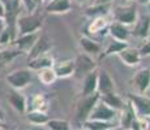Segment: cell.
<instances>
[{
  "instance_id": "obj_5",
  "label": "cell",
  "mask_w": 150,
  "mask_h": 130,
  "mask_svg": "<svg viewBox=\"0 0 150 130\" xmlns=\"http://www.w3.org/2000/svg\"><path fill=\"white\" fill-rule=\"evenodd\" d=\"M98 100H99V94H98V92L88 95V96H82V99L77 104V109H76L77 120L85 122V121L88 120L89 115H90L91 109L94 108V105L97 104Z\"/></svg>"
},
{
  "instance_id": "obj_41",
  "label": "cell",
  "mask_w": 150,
  "mask_h": 130,
  "mask_svg": "<svg viewBox=\"0 0 150 130\" xmlns=\"http://www.w3.org/2000/svg\"><path fill=\"white\" fill-rule=\"evenodd\" d=\"M0 118H1V120H4V111H3L1 108H0Z\"/></svg>"
},
{
  "instance_id": "obj_20",
  "label": "cell",
  "mask_w": 150,
  "mask_h": 130,
  "mask_svg": "<svg viewBox=\"0 0 150 130\" xmlns=\"http://www.w3.org/2000/svg\"><path fill=\"white\" fill-rule=\"evenodd\" d=\"M80 47L82 48L83 53H88L90 56H97L102 52V46L97 40L89 38V37H81L80 38Z\"/></svg>"
},
{
  "instance_id": "obj_11",
  "label": "cell",
  "mask_w": 150,
  "mask_h": 130,
  "mask_svg": "<svg viewBox=\"0 0 150 130\" xmlns=\"http://www.w3.org/2000/svg\"><path fill=\"white\" fill-rule=\"evenodd\" d=\"M54 64H55L54 57L47 52V53L39 55L37 57H33V59H29L28 69H30L31 72H39L46 68H52Z\"/></svg>"
},
{
  "instance_id": "obj_8",
  "label": "cell",
  "mask_w": 150,
  "mask_h": 130,
  "mask_svg": "<svg viewBox=\"0 0 150 130\" xmlns=\"http://www.w3.org/2000/svg\"><path fill=\"white\" fill-rule=\"evenodd\" d=\"M150 31V14H138L133 29L131 30L132 37L138 39H148Z\"/></svg>"
},
{
  "instance_id": "obj_24",
  "label": "cell",
  "mask_w": 150,
  "mask_h": 130,
  "mask_svg": "<svg viewBox=\"0 0 150 130\" xmlns=\"http://www.w3.org/2000/svg\"><path fill=\"white\" fill-rule=\"evenodd\" d=\"M28 122H30L31 125L35 126H45L47 124V121L50 120V117L47 116L46 112H41V111H26L25 113Z\"/></svg>"
},
{
  "instance_id": "obj_33",
  "label": "cell",
  "mask_w": 150,
  "mask_h": 130,
  "mask_svg": "<svg viewBox=\"0 0 150 130\" xmlns=\"http://www.w3.org/2000/svg\"><path fill=\"white\" fill-rule=\"evenodd\" d=\"M138 51H140V53H141L142 57L144 56H150V38L144 39L142 46L138 48Z\"/></svg>"
},
{
  "instance_id": "obj_43",
  "label": "cell",
  "mask_w": 150,
  "mask_h": 130,
  "mask_svg": "<svg viewBox=\"0 0 150 130\" xmlns=\"http://www.w3.org/2000/svg\"><path fill=\"white\" fill-rule=\"evenodd\" d=\"M48 1H51V0H43V3H45V4H46V3H48Z\"/></svg>"
},
{
  "instance_id": "obj_13",
  "label": "cell",
  "mask_w": 150,
  "mask_h": 130,
  "mask_svg": "<svg viewBox=\"0 0 150 130\" xmlns=\"http://www.w3.org/2000/svg\"><path fill=\"white\" fill-rule=\"evenodd\" d=\"M115 91V82L108 74L107 70H98V87L97 92L99 95H105Z\"/></svg>"
},
{
  "instance_id": "obj_31",
  "label": "cell",
  "mask_w": 150,
  "mask_h": 130,
  "mask_svg": "<svg viewBox=\"0 0 150 130\" xmlns=\"http://www.w3.org/2000/svg\"><path fill=\"white\" fill-rule=\"evenodd\" d=\"M18 55H22V52L20 50H17L16 47L13 50H0V65L12 61Z\"/></svg>"
},
{
  "instance_id": "obj_40",
  "label": "cell",
  "mask_w": 150,
  "mask_h": 130,
  "mask_svg": "<svg viewBox=\"0 0 150 130\" xmlns=\"http://www.w3.org/2000/svg\"><path fill=\"white\" fill-rule=\"evenodd\" d=\"M145 130H150V117H146V129Z\"/></svg>"
},
{
  "instance_id": "obj_18",
  "label": "cell",
  "mask_w": 150,
  "mask_h": 130,
  "mask_svg": "<svg viewBox=\"0 0 150 130\" xmlns=\"http://www.w3.org/2000/svg\"><path fill=\"white\" fill-rule=\"evenodd\" d=\"M54 70L57 78H68L76 73V64L74 60H63V61L55 63Z\"/></svg>"
},
{
  "instance_id": "obj_16",
  "label": "cell",
  "mask_w": 150,
  "mask_h": 130,
  "mask_svg": "<svg viewBox=\"0 0 150 130\" xmlns=\"http://www.w3.org/2000/svg\"><path fill=\"white\" fill-rule=\"evenodd\" d=\"M76 64V73H82V74H88L89 72L94 70L97 68V64L94 61L93 56L88 53H81L76 57L74 60Z\"/></svg>"
},
{
  "instance_id": "obj_35",
  "label": "cell",
  "mask_w": 150,
  "mask_h": 130,
  "mask_svg": "<svg viewBox=\"0 0 150 130\" xmlns=\"http://www.w3.org/2000/svg\"><path fill=\"white\" fill-rule=\"evenodd\" d=\"M112 1H114V0H94L93 4H100V5H103V4H111Z\"/></svg>"
},
{
  "instance_id": "obj_9",
  "label": "cell",
  "mask_w": 150,
  "mask_h": 130,
  "mask_svg": "<svg viewBox=\"0 0 150 130\" xmlns=\"http://www.w3.org/2000/svg\"><path fill=\"white\" fill-rule=\"evenodd\" d=\"M41 37V31L37 33H30V34H24V35H17L14 38V47L17 50H20L22 53H28L31 50V47L34 46V43L38 40Z\"/></svg>"
},
{
  "instance_id": "obj_7",
  "label": "cell",
  "mask_w": 150,
  "mask_h": 130,
  "mask_svg": "<svg viewBox=\"0 0 150 130\" xmlns=\"http://www.w3.org/2000/svg\"><path fill=\"white\" fill-rule=\"evenodd\" d=\"M127 100L132 104L137 117H150V98L141 94H129Z\"/></svg>"
},
{
  "instance_id": "obj_25",
  "label": "cell",
  "mask_w": 150,
  "mask_h": 130,
  "mask_svg": "<svg viewBox=\"0 0 150 130\" xmlns=\"http://www.w3.org/2000/svg\"><path fill=\"white\" fill-rule=\"evenodd\" d=\"M111 4H93L91 7L86 8L85 11V16L90 17V18H94V17H99V16H107V14L111 13Z\"/></svg>"
},
{
  "instance_id": "obj_27",
  "label": "cell",
  "mask_w": 150,
  "mask_h": 130,
  "mask_svg": "<svg viewBox=\"0 0 150 130\" xmlns=\"http://www.w3.org/2000/svg\"><path fill=\"white\" fill-rule=\"evenodd\" d=\"M38 73V79L39 82L43 83L45 86H50L55 83V81L57 79L56 77V73H55L54 68H46V69H42V70L37 72Z\"/></svg>"
},
{
  "instance_id": "obj_15",
  "label": "cell",
  "mask_w": 150,
  "mask_h": 130,
  "mask_svg": "<svg viewBox=\"0 0 150 130\" xmlns=\"http://www.w3.org/2000/svg\"><path fill=\"white\" fill-rule=\"evenodd\" d=\"M97 87H98V70L89 72L88 74H85L82 81V87H81V94L82 96H88V95L96 94L97 92Z\"/></svg>"
},
{
  "instance_id": "obj_17",
  "label": "cell",
  "mask_w": 150,
  "mask_h": 130,
  "mask_svg": "<svg viewBox=\"0 0 150 130\" xmlns=\"http://www.w3.org/2000/svg\"><path fill=\"white\" fill-rule=\"evenodd\" d=\"M136 117H137V115H136V112H134L133 107L127 100L124 107L119 111V122H120L119 125L122 126L124 130H129V126H131L132 121Z\"/></svg>"
},
{
  "instance_id": "obj_39",
  "label": "cell",
  "mask_w": 150,
  "mask_h": 130,
  "mask_svg": "<svg viewBox=\"0 0 150 130\" xmlns=\"http://www.w3.org/2000/svg\"><path fill=\"white\" fill-rule=\"evenodd\" d=\"M7 126H5V124H4V120H1L0 118V130H3V129H5Z\"/></svg>"
},
{
  "instance_id": "obj_34",
  "label": "cell",
  "mask_w": 150,
  "mask_h": 130,
  "mask_svg": "<svg viewBox=\"0 0 150 130\" xmlns=\"http://www.w3.org/2000/svg\"><path fill=\"white\" fill-rule=\"evenodd\" d=\"M0 20H7V7L3 0H0Z\"/></svg>"
},
{
  "instance_id": "obj_12",
  "label": "cell",
  "mask_w": 150,
  "mask_h": 130,
  "mask_svg": "<svg viewBox=\"0 0 150 130\" xmlns=\"http://www.w3.org/2000/svg\"><path fill=\"white\" fill-rule=\"evenodd\" d=\"M7 100L16 112H18V113H26V111H28L26 98L20 92V90H14V89H12V90L8 92Z\"/></svg>"
},
{
  "instance_id": "obj_37",
  "label": "cell",
  "mask_w": 150,
  "mask_h": 130,
  "mask_svg": "<svg viewBox=\"0 0 150 130\" xmlns=\"http://www.w3.org/2000/svg\"><path fill=\"white\" fill-rule=\"evenodd\" d=\"M106 130H124L120 125H112L111 128H108V129H106Z\"/></svg>"
},
{
  "instance_id": "obj_23",
  "label": "cell",
  "mask_w": 150,
  "mask_h": 130,
  "mask_svg": "<svg viewBox=\"0 0 150 130\" xmlns=\"http://www.w3.org/2000/svg\"><path fill=\"white\" fill-rule=\"evenodd\" d=\"M108 25L110 22L106 16L94 17V18H91L90 24L88 26V31L90 34H98V33H102V31H107Z\"/></svg>"
},
{
  "instance_id": "obj_1",
  "label": "cell",
  "mask_w": 150,
  "mask_h": 130,
  "mask_svg": "<svg viewBox=\"0 0 150 130\" xmlns=\"http://www.w3.org/2000/svg\"><path fill=\"white\" fill-rule=\"evenodd\" d=\"M42 26H43V17L39 13L31 12L26 14H21V16H18V18L16 21L17 35H24V34L41 31Z\"/></svg>"
},
{
  "instance_id": "obj_10",
  "label": "cell",
  "mask_w": 150,
  "mask_h": 130,
  "mask_svg": "<svg viewBox=\"0 0 150 130\" xmlns=\"http://www.w3.org/2000/svg\"><path fill=\"white\" fill-rule=\"evenodd\" d=\"M131 26H127L124 24H120V22L112 21L111 24L108 25L107 33L108 35L111 37V39H116V40H122V42H128L131 34Z\"/></svg>"
},
{
  "instance_id": "obj_21",
  "label": "cell",
  "mask_w": 150,
  "mask_h": 130,
  "mask_svg": "<svg viewBox=\"0 0 150 130\" xmlns=\"http://www.w3.org/2000/svg\"><path fill=\"white\" fill-rule=\"evenodd\" d=\"M50 47L51 46H50V42H48V38H46L45 35H41L38 38V40L34 43L31 50L28 52L29 59H33V57H37V56H39V55L47 53Z\"/></svg>"
},
{
  "instance_id": "obj_46",
  "label": "cell",
  "mask_w": 150,
  "mask_h": 130,
  "mask_svg": "<svg viewBox=\"0 0 150 130\" xmlns=\"http://www.w3.org/2000/svg\"><path fill=\"white\" fill-rule=\"evenodd\" d=\"M149 38H150V31H149Z\"/></svg>"
},
{
  "instance_id": "obj_32",
  "label": "cell",
  "mask_w": 150,
  "mask_h": 130,
  "mask_svg": "<svg viewBox=\"0 0 150 130\" xmlns=\"http://www.w3.org/2000/svg\"><path fill=\"white\" fill-rule=\"evenodd\" d=\"M13 40L14 39L12 37V30H11V27L7 25L4 27V30L1 31V34H0V47H7Z\"/></svg>"
},
{
  "instance_id": "obj_47",
  "label": "cell",
  "mask_w": 150,
  "mask_h": 130,
  "mask_svg": "<svg viewBox=\"0 0 150 130\" xmlns=\"http://www.w3.org/2000/svg\"><path fill=\"white\" fill-rule=\"evenodd\" d=\"M13 1H17V0H13Z\"/></svg>"
},
{
  "instance_id": "obj_19",
  "label": "cell",
  "mask_w": 150,
  "mask_h": 130,
  "mask_svg": "<svg viewBox=\"0 0 150 130\" xmlns=\"http://www.w3.org/2000/svg\"><path fill=\"white\" fill-rule=\"evenodd\" d=\"M72 8V0H51L46 3V12L51 14H64L68 13Z\"/></svg>"
},
{
  "instance_id": "obj_4",
  "label": "cell",
  "mask_w": 150,
  "mask_h": 130,
  "mask_svg": "<svg viewBox=\"0 0 150 130\" xmlns=\"http://www.w3.org/2000/svg\"><path fill=\"white\" fill-rule=\"evenodd\" d=\"M119 112L112 109L111 107H108L107 104H105L102 100H98L97 104L94 105V108L91 109L90 115H89L88 120L93 121H114L117 117Z\"/></svg>"
},
{
  "instance_id": "obj_6",
  "label": "cell",
  "mask_w": 150,
  "mask_h": 130,
  "mask_svg": "<svg viewBox=\"0 0 150 130\" xmlns=\"http://www.w3.org/2000/svg\"><path fill=\"white\" fill-rule=\"evenodd\" d=\"M132 87L134 94L144 95L150 87V68H141L132 76Z\"/></svg>"
},
{
  "instance_id": "obj_2",
  "label": "cell",
  "mask_w": 150,
  "mask_h": 130,
  "mask_svg": "<svg viewBox=\"0 0 150 130\" xmlns=\"http://www.w3.org/2000/svg\"><path fill=\"white\" fill-rule=\"evenodd\" d=\"M111 14L114 21L124 24L127 26H133L138 17L137 8L134 3H127V4L116 5V7H114L111 9Z\"/></svg>"
},
{
  "instance_id": "obj_48",
  "label": "cell",
  "mask_w": 150,
  "mask_h": 130,
  "mask_svg": "<svg viewBox=\"0 0 150 130\" xmlns=\"http://www.w3.org/2000/svg\"><path fill=\"white\" fill-rule=\"evenodd\" d=\"M149 4H150V3H149Z\"/></svg>"
},
{
  "instance_id": "obj_14",
  "label": "cell",
  "mask_w": 150,
  "mask_h": 130,
  "mask_svg": "<svg viewBox=\"0 0 150 130\" xmlns=\"http://www.w3.org/2000/svg\"><path fill=\"white\" fill-rule=\"evenodd\" d=\"M117 56H119V59L122 60L124 64L128 65V66L138 65L141 61V59H142L138 48L131 47V46H128V47H125L123 51H120L119 53H117Z\"/></svg>"
},
{
  "instance_id": "obj_29",
  "label": "cell",
  "mask_w": 150,
  "mask_h": 130,
  "mask_svg": "<svg viewBox=\"0 0 150 130\" xmlns=\"http://www.w3.org/2000/svg\"><path fill=\"white\" fill-rule=\"evenodd\" d=\"M45 126L48 130H72L69 121L62 118H50Z\"/></svg>"
},
{
  "instance_id": "obj_22",
  "label": "cell",
  "mask_w": 150,
  "mask_h": 130,
  "mask_svg": "<svg viewBox=\"0 0 150 130\" xmlns=\"http://www.w3.org/2000/svg\"><path fill=\"white\" fill-rule=\"evenodd\" d=\"M99 100H102L105 104H107L108 107H111L112 109L119 112L120 109L124 107L125 102L116 94V92H108V94H105V95H99Z\"/></svg>"
},
{
  "instance_id": "obj_28",
  "label": "cell",
  "mask_w": 150,
  "mask_h": 130,
  "mask_svg": "<svg viewBox=\"0 0 150 130\" xmlns=\"http://www.w3.org/2000/svg\"><path fill=\"white\" fill-rule=\"evenodd\" d=\"M31 111H41L46 112L48 111V99L46 95L43 94H37L35 96L31 99Z\"/></svg>"
},
{
  "instance_id": "obj_3",
  "label": "cell",
  "mask_w": 150,
  "mask_h": 130,
  "mask_svg": "<svg viewBox=\"0 0 150 130\" xmlns=\"http://www.w3.org/2000/svg\"><path fill=\"white\" fill-rule=\"evenodd\" d=\"M31 79H33V72L28 68L14 70L5 77L7 83L12 89H14V90H22V89H25L26 86H29L31 83Z\"/></svg>"
},
{
  "instance_id": "obj_26",
  "label": "cell",
  "mask_w": 150,
  "mask_h": 130,
  "mask_svg": "<svg viewBox=\"0 0 150 130\" xmlns=\"http://www.w3.org/2000/svg\"><path fill=\"white\" fill-rule=\"evenodd\" d=\"M125 47H128V42H122V40H116V39H111L108 42L107 47L105 48V51L102 52L103 57L112 56V55H117L120 51H123Z\"/></svg>"
},
{
  "instance_id": "obj_42",
  "label": "cell",
  "mask_w": 150,
  "mask_h": 130,
  "mask_svg": "<svg viewBox=\"0 0 150 130\" xmlns=\"http://www.w3.org/2000/svg\"><path fill=\"white\" fill-rule=\"evenodd\" d=\"M35 1V4L38 5V4H43V0H34Z\"/></svg>"
},
{
  "instance_id": "obj_36",
  "label": "cell",
  "mask_w": 150,
  "mask_h": 130,
  "mask_svg": "<svg viewBox=\"0 0 150 130\" xmlns=\"http://www.w3.org/2000/svg\"><path fill=\"white\" fill-rule=\"evenodd\" d=\"M8 24L5 22V20H0V34H1V31L4 30V27L7 26Z\"/></svg>"
},
{
  "instance_id": "obj_45",
  "label": "cell",
  "mask_w": 150,
  "mask_h": 130,
  "mask_svg": "<svg viewBox=\"0 0 150 130\" xmlns=\"http://www.w3.org/2000/svg\"><path fill=\"white\" fill-rule=\"evenodd\" d=\"M18 130H26V129H18Z\"/></svg>"
},
{
  "instance_id": "obj_38",
  "label": "cell",
  "mask_w": 150,
  "mask_h": 130,
  "mask_svg": "<svg viewBox=\"0 0 150 130\" xmlns=\"http://www.w3.org/2000/svg\"><path fill=\"white\" fill-rule=\"evenodd\" d=\"M136 1L138 3V4H149V3H150V0H136Z\"/></svg>"
},
{
  "instance_id": "obj_30",
  "label": "cell",
  "mask_w": 150,
  "mask_h": 130,
  "mask_svg": "<svg viewBox=\"0 0 150 130\" xmlns=\"http://www.w3.org/2000/svg\"><path fill=\"white\" fill-rule=\"evenodd\" d=\"M114 124L111 121H93V120H86L83 122V126H85L86 130H106Z\"/></svg>"
},
{
  "instance_id": "obj_44",
  "label": "cell",
  "mask_w": 150,
  "mask_h": 130,
  "mask_svg": "<svg viewBox=\"0 0 150 130\" xmlns=\"http://www.w3.org/2000/svg\"><path fill=\"white\" fill-rule=\"evenodd\" d=\"M77 1H83V0H77Z\"/></svg>"
}]
</instances>
